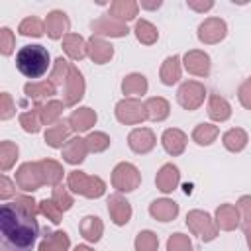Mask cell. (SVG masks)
Listing matches in <instances>:
<instances>
[{"label":"cell","mask_w":251,"mask_h":251,"mask_svg":"<svg viewBox=\"0 0 251 251\" xmlns=\"http://www.w3.org/2000/svg\"><path fill=\"white\" fill-rule=\"evenodd\" d=\"M86 51H88V57H90L96 65H104V63H108V61L114 57V47H112L106 39L94 37V35L86 41Z\"/></svg>","instance_id":"obj_18"},{"label":"cell","mask_w":251,"mask_h":251,"mask_svg":"<svg viewBox=\"0 0 251 251\" xmlns=\"http://www.w3.org/2000/svg\"><path fill=\"white\" fill-rule=\"evenodd\" d=\"M84 139H86L88 153H102V151H106L110 147V137L104 131H92Z\"/></svg>","instance_id":"obj_42"},{"label":"cell","mask_w":251,"mask_h":251,"mask_svg":"<svg viewBox=\"0 0 251 251\" xmlns=\"http://www.w3.org/2000/svg\"><path fill=\"white\" fill-rule=\"evenodd\" d=\"M204 98H206V88L198 80H186L178 86L176 100L184 110H190V112L198 110L204 104Z\"/></svg>","instance_id":"obj_8"},{"label":"cell","mask_w":251,"mask_h":251,"mask_svg":"<svg viewBox=\"0 0 251 251\" xmlns=\"http://www.w3.org/2000/svg\"><path fill=\"white\" fill-rule=\"evenodd\" d=\"M96 120H98L96 112H94L92 108L84 106V108L75 110V112L69 116V120H67V122H69V126H71V129H73V131L80 133V131H88V129L96 124Z\"/></svg>","instance_id":"obj_21"},{"label":"cell","mask_w":251,"mask_h":251,"mask_svg":"<svg viewBox=\"0 0 251 251\" xmlns=\"http://www.w3.org/2000/svg\"><path fill=\"white\" fill-rule=\"evenodd\" d=\"M71 20L63 10H51L45 18V31L51 39H63L69 33Z\"/></svg>","instance_id":"obj_13"},{"label":"cell","mask_w":251,"mask_h":251,"mask_svg":"<svg viewBox=\"0 0 251 251\" xmlns=\"http://www.w3.org/2000/svg\"><path fill=\"white\" fill-rule=\"evenodd\" d=\"M182 63H184V69H186L190 75H196V76H208V75H210V67H212L210 55L204 53V51H200V49L188 51V53L184 55Z\"/></svg>","instance_id":"obj_14"},{"label":"cell","mask_w":251,"mask_h":251,"mask_svg":"<svg viewBox=\"0 0 251 251\" xmlns=\"http://www.w3.org/2000/svg\"><path fill=\"white\" fill-rule=\"evenodd\" d=\"M137 10H139V4L133 2V0H116L110 4V10H108V16L120 20V22H129V20H135L137 16Z\"/></svg>","instance_id":"obj_24"},{"label":"cell","mask_w":251,"mask_h":251,"mask_svg":"<svg viewBox=\"0 0 251 251\" xmlns=\"http://www.w3.org/2000/svg\"><path fill=\"white\" fill-rule=\"evenodd\" d=\"M39 208L31 196H16L0 210V247L2 251H31L39 235L35 220Z\"/></svg>","instance_id":"obj_1"},{"label":"cell","mask_w":251,"mask_h":251,"mask_svg":"<svg viewBox=\"0 0 251 251\" xmlns=\"http://www.w3.org/2000/svg\"><path fill=\"white\" fill-rule=\"evenodd\" d=\"M208 116L214 122H226V120H229V116H231L229 102L224 96H220V94H210V100H208Z\"/></svg>","instance_id":"obj_30"},{"label":"cell","mask_w":251,"mask_h":251,"mask_svg":"<svg viewBox=\"0 0 251 251\" xmlns=\"http://www.w3.org/2000/svg\"><path fill=\"white\" fill-rule=\"evenodd\" d=\"M51 200H53V202H55L63 212L71 210V208H73V204H75V200H73V196L69 194V190H67V188H63L61 184H59V186H53Z\"/></svg>","instance_id":"obj_45"},{"label":"cell","mask_w":251,"mask_h":251,"mask_svg":"<svg viewBox=\"0 0 251 251\" xmlns=\"http://www.w3.org/2000/svg\"><path fill=\"white\" fill-rule=\"evenodd\" d=\"M247 133H245V129H241V127H231V129H227L224 135H222V143H224V147L227 149V151H231V153H239V151H243L245 149V145H247Z\"/></svg>","instance_id":"obj_32"},{"label":"cell","mask_w":251,"mask_h":251,"mask_svg":"<svg viewBox=\"0 0 251 251\" xmlns=\"http://www.w3.org/2000/svg\"><path fill=\"white\" fill-rule=\"evenodd\" d=\"M245 239H247V245L251 249V227H245Z\"/></svg>","instance_id":"obj_54"},{"label":"cell","mask_w":251,"mask_h":251,"mask_svg":"<svg viewBox=\"0 0 251 251\" xmlns=\"http://www.w3.org/2000/svg\"><path fill=\"white\" fill-rule=\"evenodd\" d=\"M149 214L157 222H173L178 216V204L169 198H159L149 204Z\"/></svg>","instance_id":"obj_20"},{"label":"cell","mask_w":251,"mask_h":251,"mask_svg":"<svg viewBox=\"0 0 251 251\" xmlns=\"http://www.w3.org/2000/svg\"><path fill=\"white\" fill-rule=\"evenodd\" d=\"M84 78H82V73L73 65L71 67V73L65 80V92H63V102L65 106H75L78 104V100L84 96Z\"/></svg>","instance_id":"obj_10"},{"label":"cell","mask_w":251,"mask_h":251,"mask_svg":"<svg viewBox=\"0 0 251 251\" xmlns=\"http://www.w3.org/2000/svg\"><path fill=\"white\" fill-rule=\"evenodd\" d=\"M186 226L202 241H214L218 237V226H216V222L212 220V216L208 212L190 210L186 214Z\"/></svg>","instance_id":"obj_4"},{"label":"cell","mask_w":251,"mask_h":251,"mask_svg":"<svg viewBox=\"0 0 251 251\" xmlns=\"http://www.w3.org/2000/svg\"><path fill=\"white\" fill-rule=\"evenodd\" d=\"M71 67H73V65H71L67 59H63V57L55 59L53 69H51V75H49V80H51L55 86L65 84V80H67V76H69V73H71Z\"/></svg>","instance_id":"obj_41"},{"label":"cell","mask_w":251,"mask_h":251,"mask_svg":"<svg viewBox=\"0 0 251 251\" xmlns=\"http://www.w3.org/2000/svg\"><path fill=\"white\" fill-rule=\"evenodd\" d=\"M71 239L65 231H53L45 233L43 241L39 243V251H69Z\"/></svg>","instance_id":"obj_34"},{"label":"cell","mask_w":251,"mask_h":251,"mask_svg":"<svg viewBox=\"0 0 251 251\" xmlns=\"http://www.w3.org/2000/svg\"><path fill=\"white\" fill-rule=\"evenodd\" d=\"M141 184V173L131 163H118L112 171V186L118 192H131Z\"/></svg>","instance_id":"obj_5"},{"label":"cell","mask_w":251,"mask_h":251,"mask_svg":"<svg viewBox=\"0 0 251 251\" xmlns=\"http://www.w3.org/2000/svg\"><path fill=\"white\" fill-rule=\"evenodd\" d=\"M133 31H135L137 41L143 43V45H153V43L159 39V31H157V27H155L151 22H147V20H137Z\"/></svg>","instance_id":"obj_36"},{"label":"cell","mask_w":251,"mask_h":251,"mask_svg":"<svg viewBox=\"0 0 251 251\" xmlns=\"http://www.w3.org/2000/svg\"><path fill=\"white\" fill-rule=\"evenodd\" d=\"M157 139H155V133L149 129V127H135L129 131L127 135V145L133 153L137 155H145L149 153L153 147H155Z\"/></svg>","instance_id":"obj_12"},{"label":"cell","mask_w":251,"mask_h":251,"mask_svg":"<svg viewBox=\"0 0 251 251\" xmlns=\"http://www.w3.org/2000/svg\"><path fill=\"white\" fill-rule=\"evenodd\" d=\"M49 51L43 45H24L16 53V69L27 78H39L49 69Z\"/></svg>","instance_id":"obj_2"},{"label":"cell","mask_w":251,"mask_h":251,"mask_svg":"<svg viewBox=\"0 0 251 251\" xmlns=\"http://www.w3.org/2000/svg\"><path fill=\"white\" fill-rule=\"evenodd\" d=\"M147 78L139 73H131L122 80V92L127 98H135V96H143L147 92Z\"/></svg>","instance_id":"obj_29"},{"label":"cell","mask_w":251,"mask_h":251,"mask_svg":"<svg viewBox=\"0 0 251 251\" xmlns=\"http://www.w3.org/2000/svg\"><path fill=\"white\" fill-rule=\"evenodd\" d=\"M14 47H16V37H14V31L10 27H2L0 29V51L2 55H12L14 53Z\"/></svg>","instance_id":"obj_47"},{"label":"cell","mask_w":251,"mask_h":251,"mask_svg":"<svg viewBox=\"0 0 251 251\" xmlns=\"http://www.w3.org/2000/svg\"><path fill=\"white\" fill-rule=\"evenodd\" d=\"M237 98H239V102H241L243 108L251 110V76L245 78V80L239 84V88H237Z\"/></svg>","instance_id":"obj_50"},{"label":"cell","mask_w":251,"mask_h":251,"mask_svg":"<svg viewBox=\"0 0 251 251\" xmlns=\"http://www.w3.org/2000/svg\"><path fill=\"white\" fill-rule=\"evenodd\" d=\"M108 214L116 226H126L131 218V204L122 194H112L108 198Z\"/></svg>","instance_id":"obj_15"},{"label":"cell","mask_w":251,"mask_h":251,"mask_svg":"<svg viewBox=\"0 0 251 251\" xmlns=\"http://www.w3.org/2000/svg\"><path fill=\"white\" fill-rule=\"evenodd\" d=\"M69 135H71L69 122H61L59 120V122H55L53 126L47 127V131H45V143L49 147H53V149H63L65 143L71 139Z\"/></svg>","instance_id":"obj_22"},{"label":"cell","mask_w":251,"mask_h":251,"mask_svg":"<svg viewBox=\"0 0 251 251\" xmlns=\"http://www.w3.org/2000/svg\"><path fill=\"white\" fill-rule=\"evenodd\" d=\"M18 153H20V149L14 141H2L0 143V169H2V173L10 171L14 167Z\"/></svg>","instance_id":"obj_40"},{"label":"cell","mask_w":251,"mask_h":251,"mask_svg":"<svg viewBox=\"0 0 251 251\" xmlns=\"http://www.w3.org/2000/svg\"><path fill=\"white\" fill-rule=\"evenodd\" d=\"M188 8H192V10H196V12H208V10H212L214 8V2H188Z\"/></svg>","instance_id":"obj_52"},{"label":"cell","mask_w":251,"mask_h":251,"mask_svg":"<svg viewBox=\"0 0 251 251\" xmlns=\"http://www.w3.org/2000/svg\"><path fill=\"white\" fill-rule=\"evenodd\" d=\"M14 194H16V182H12L6 175H2V178H0V198L2 200H8Z\"/></svg>","instance_id":"obj_51"},{"label":"cell","mask_w":251,"mask_h":251,"mask_svg":"<svg viewBox=\"0 0 251 251\" xmlns=\"http://www.w3.org/2000/svg\"><path fill=\"white\" fill-rule=\"evenodd\" d=\"M18 31L20 35H25V37H41L45 33V22H41L37 16H27L20 22Z\"/></svg>","instance_id":"obj_37"},{"label":"cell","mask_w":251,"mask_h":251,"mask_svg":"<svg viewBox=\"0 0 251 251\" xmlns=\"http://www.w3.org/2000/svg\"><path fill=\"white\" fill-rule=\"evenodd\" d=\"M161 6V2H153V4H147V2H141V8H147V10H157Z\"/></svg>","instance_id":"obj_53"},{"label":"cell","mask_w":251,"mask_h":251,"mask_svg":"<svg viewBox=\"0 0 251 251\" xmlns=\"http://www.w3.org/2000/svg\"><path fill=\"white\" fill-rule=\"evenodd\" d=\"M145 108H147V120H151V122H163L171 114V106L163 96L147 98Z\"/></svg>","instance_id":"obj_31"},{"label":"cell","mask_w":251,"mask_h":251,"mask_svg":"<svg viewBox=\"0 0 251 251\" xmlns=\"http://www.w3.org/2000/svg\"><path fill=\"white\" fill-rule=\"evenodd\" d=\"M67 188L86 198H100L106 192V182L100 176L86 175L82 171H71L67 176Z\"/></svg>","instance_id":"obj_3"},{"label":"cell","mask_w":251,"mask_h":251,"mask_svg":"<svg viewBox=\"0 0 251 251\" xmlns=\"http://www.w3.org/2000/svg\"><path fill=\"white\" fill-rule=\"evenodd\" d=\"M63 51L73 59V61H80L88 55L86 51V41L82 39V35L78 33H67L63 37Z\"/></svg>","instance_id":"obj_26"},{"label":"cell","mask_w":251,"mask_h":251,"mask_svg":"<svg viewBox=\"0 0 251 251\" xmlns=\"http://www.w3.org/2000/svg\"><path fill=\"white\" fill-rule=\"evenodd\" d=\"M235 206H237L241 224H243L245 227H251V196H241Z\"/></svg>","instance_id":"obj_48"},{"label":"cell","mask_w":251,"mask_h":251,"mask_svg":"<svg viewBox=\"0 0 251 251\" xmlns=\"http://www.w3.org/2000/svg\"><path fill=\"white\" fill-rule=\"evenodd\" d=\"M227 33V25L222 18H206L200 25H198V39L206 45H214L220 43Z\"/></svg>","instance_id":"obj_9"},{"label":"cell","mask_w":251,"mask_h":251,"mask_svg":"<svg viewBox=\"0 0 251 251\" xmlns=\"http://www.w3.org/2000/svg\"><path fill=\"white\" fill-rule=\"evenodd\" d=\"M90 27H92V33H94V35L126 37V35L129 33V29H127V25H126L124 22H120V20L108 16V14H106V16H100L98 20H94V22L90 24Z\"/></svg>","instance_id":"obj_11"},{"label":"cell","mask_w":251,"mask_h":251,"mask_svg":"<svg viewBox=\"0 0 251 251\" xmlns=\"http://www.w3.org/2000/svg\"><path fill=\"white\" fill-rule=\"evenodd\" d=\"M180 57L178 55H171L163 61L161 65V71H159V76H161V82L167 84V86H173L175 82L180 80Z\"/></svg>","instance_id":"obj_25"},{"label":"cell","mask_w":251,"mask_h":251,"mask_svg":"<svg viewBox=\"0 0 251 251\" xmlns=\"http://www.w3.org/2000/svg\"><path fill=\"white\" fill-rule=\"evenodd\" d=\"M218 133H220L218 126H214V124H198L194 127V131H192V139L198 145H212L216 141Z\"/></svg>","instance_id":"obj_38"},{"label":"cell","mask_w":251,"mask_h":251,"mask_svg":"<svg viewBox=\"0 0 251 251\" xmlns=\"http://www.w3.org/2000/svg\"><path fill=\"white\" fill-rule=\"evenodd\" d=\"M180 182V173H178V167L173 165V163H167L163 165L159 171H157V176H155V184L161 192L169 194L173 192Z\"/></svg>","instance_id":"obj_17"},{"label":"cell","mask_w":251,"mask_h":251,"mask_svg":"<svg viewBox=\"0 0 251 251\" xmlns=\"http://www.w3.org/2000/svg\"><path fill=\"white\" fill-rule=\"evenodd\" d=\"M37 208H39V214L41 216H45L47 220H51L53 224H61V218H63V210L53 202V200H41L39 204H37Z\"/></svg>","instance_id":"obj_44"},{"label":"cell","mask_w":251,"mask_h":251,"mask_svg":"<svg viewBox=\"0 0 251 251\" xmlns=\"http://www.w3.org/2000/svg\"><path fill=\"white\" fill-rule=\"evenodd\" d=\"M214 222H216L218 229H224V231L235 229L241 224L237 206H233V204H220L218 210H216V220Z\"/></svg>","instance_id":"obj_19"},{"label":"cell","mask_w":251,"mask_h":251,"mask_svg":"<svg viewBox=\"0 0 251 251\" xmlns=\"http://www.w3.org/2000/svg\"><path fill=\"white\" fill-rule=\"evenodd\" d=\"M116 118L120 124L126 126H135L147 120V108L145 102L137 98H124L116 104Z\"/></svg>","instance_id":"obj_6"},{"label":"cell","mask_w":251,"mask_h":251,"mask_svg":"<svg viewBox=\"0 0 251 251\" xmlns=\"http://www.w3.org/2000/svg\"><path fill=\"white\" fill-rule=\"evenodd\" d=\"M39 108V116H41V122L45 126H53L55 122H59L63 110H65V102L61 100H47V102H41L37 104Z\"/></svg>","instance_id":"obj_33"},{"label":"cell","mask_w":251,"mask_h":251,"mask_svg":"<svg viewBox=\"0 0 251 251\" xmlns=\"http://www.w3.org/2000/svg\"><path fill=\"white\" fill-rule=\"evenodd\" d=\"M75 251H94V249H90L88 245H76V247H75Z\"/></svg>","instance_id":"obj_55"},{"label":"cell","mask_w":251,"mask_h":251,"mask_svg":"<svg viewBox=\"0 0 251 251\" xmlns=\"http://www.w3.org/2000/svg\"><path fill=\"white\" fill-rule=\"evenodd\" d=\"M20 126H22V127H24V131H27V133H37V131L41 129L43 122H41V116H39V108H37V104H35L31 110H27V112H22V114H20Z\"/></svg>","instance_id":"obj_39"},{"label":"cell","mask_w":251,"mask_h":251,"mask_svg":"<svg viewBox=\"0 0 251 251\" xmlns=\"http://www.w3.org/2000/svg\"><path fill=\"white\" fill-rule=\"evenodd\" d=\"M186 141H188V139H186V133H184L182 129H178V127H169V129H165L163 135H161L163 149H165L169 155H173V157L184 153Z\"/></svg>","instance_id":"obj_16"},{"label":"cell","mask_w":251,"mask_h":251,"mask_svg":"<svg viewBox=\"0 0 251 251\" xmlns=\"http://www.w3.org/2000/svg\"><path fill=\"white\" fill-rule=\"evenodd\" d=\"M14 114H16V106L12 102V96L8 92H2V96H0V118L10 120Z\"/></svg>","instance_id":"obj_49"},{"label":"cell","mask_w":251,"mask_h":251,"mask_svg":"<svg viewBox=\"0 0 251 251\" xmlns=\"http://www.w3.org/2000/svg\"><path fill=\"white\" fill-rule=\"evenodd\" d=\"M55 88L57 86L47 78V80H39V82H27L24 86V92H25L27 98H31L37 104H41V100H47V98H51L55 94Z\"/></svg>","instance_id":"obj_27"},{"label":"cell","mask_w":251,"mask_h":251,"mask_svg":"<svg viewBox=\"0 0 251 251\" xmlns=\"http://www.w3.org/2000/svg\"><path fill=\"white\" fill-rule=\"evenodd\" d=\"M16 184H18V188H22L25 192H33V190L41 188L45 184V178H43L39 161L20 165V169L16 171Z\"/></svg>","instance_id":"obj_7"},{"label":"cell","mask_w":251,"mask_h":251,"mask_svg":"<svg viewBox=\"0 0 251 251\" xmlns=\"http://www.w3.org/2000/svg\"><path fill=\"white\" fill-rule=\"evenodd\" d=\"M167 251H194V249H192V241H190L188 235L173 233L167 239Z\"/></svg>","instance_id":"obj_46"},{"label":"cell","mask_w":251,"mask_h":251,"mask_svg":"<svg viewBox=\"0 0 251 251\" xmlns=\"http://www.w3.org/2000/svg\"><path fill=\"white\" fill-rule=\"evenodd\" d=\"M41 165V171H43V178H45V184L49 186H59V182L63 180V165L55 159H41L39 161Z\"/></svg>","instance_id":"obj_35"},{"label":"cell","mask_w":251,"mask_h":251,"mask_svg":"<svg viewBox=\"0 0 251 251\" xmlns=\"http://www.w3.org/2000/svg\"><path fill=\"white\" fill-rule=\"evenodd\" d=\"M78 229H80V233H82V237L86 241L96 243V241H100V237L104 233V224H102V220L98 216H84L80 220Z\"/></svg>","instance_id":"obj_28"},{"label":"cell","mask_w":251,"mask_h":251,"mask_svg":"<svg viewBox=\"0 0 251 251\" xmlns=\"http://www.w3.org/2000/svg\"><path fill=\"white\" fill-rule=\"evenodd\" d=\"M86 153H88V147H86V139H82V137H71L67 143H65V147H63V159L69 163V165H80L82 161H84V157H86Z\"/></svg>","instance_id":"obj_23"},{"label":"cell","mask_w":251,"mask_h":251,"mask_svg":"<svg viewBox=\"0 0 251 251\" xmlns=\"http://www.w3.org/2000/svg\"><path fill=\"white\" fill-rule=\"evenodd\" d=\"M133 245H135V251H157V247H159V237H157V233L145 229V231H139V233H137Z\"/></svg>","instance_id":"obj_43"}]
</instances>
